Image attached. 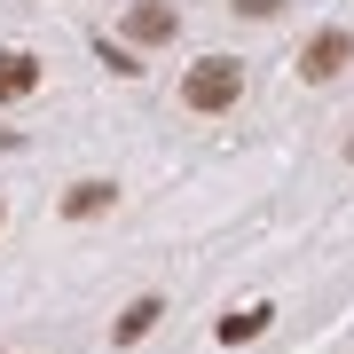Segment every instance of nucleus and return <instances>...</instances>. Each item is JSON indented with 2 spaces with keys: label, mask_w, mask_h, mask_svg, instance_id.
<instances>
[{
  "label": "nucleus",
  "mask_w": 354,
  "mask_h": 354,
  "mask_svg": "<svg viewBox=\"0 0 354 354\" xmlns=\"http://www.w3.org/2000/svg\"><path fill=\"white\" fill-rule=\"evenodd\" d=\"M181 32V8H165V0H134L127 8V39H174Z\"/></svg>",
  "instance_id": "nucleus-3"
},
{
  "label": "nucleus",
  "mask_w": 354,
  "mask_h": 354,
  "mask_svg": "<svg viewBox=\"0 0 354 354\" xmlns=\"http://www.w3.org/2000/svg\"><path fill=\"white\" fill-rule=\"evenodd\" d=\"M268 315H276V307H236V315H221V339H228V346H236V339H260Z\"/></svg>",
  "instance_id": "nucleus-7"
},
{
  "label": "nucleus",
  "mask_w": 354,
  "mask_h": 354,
  "mask_svg": "<svg viewBox=\"0 0 354 354\" xmlns=\"http://www.w3.org/2000/svg\"><path fill=\"white\" fill-rule=\"evenodd\" d=\"M158 315H165V299H134L127 315H118V330H111V339H118V346H134V339H142V330H150Z\"/></svg>",
  "instance_id": "nucleus-6"
},
{
  "label": "nucleus",
  "mask_w": 354,
  "mask_h": 354,
  "mask_svg": "<svg viewBox=\"0 0 354 354\" xmlns=\"http://www.w3.org/2000/svg\"><path fill=\"white\" fill-rule=\"evenodd\" d=\"M236 95H244V64H228V55H205V64L181 79V102H189V111H228Z\"/></svg>",
  "instance_id": "nucleus-1"
},
{
  "label": "nucleus",
  "mask_w": 354,
  "mask_h": 354,
  "mask_svg": "<svg viewBox=\"0 0 354 354\" xmlns=\"http://www.w3.org/2000/svg\"><path fill=\"white\" fill-rule=\"evenodd\" d=\"M346 64H354V32H339V24H330V32H315V39L299 48V79H315V87H330Z\"/></svg>",
  "instance_id": "nucleus-2"
},
{
  "label": "nucleus",
  "mask_w": 354,
  "mask_h": 354,
  "mask_svg": "<svg viewBox=\"0 0 354 354\" xmlns=\"http://www.w3.org/2000/svg\"><path fill=\"white\" fill-rule=\"evenodd\" d=\"M228 8H236V16H276L283 0H228Z\"/></svg>",
  "instance_id": "nucleus-8"
},
{
  "label": "nucleus",
  "mask_w": 354,
  "mask_h": 354,
  "mask_svg": "<svg viewBox=\"0 0 354 354\" xmlns=\"http://www.w3.org/2000/svg\"><path fill=\"white\" fill-rule=\"evenodd\" d=\"M346 150H354V142H346Z\"/></svg>",
  "instance_id": "nucleus-9"
},
{
  "label": "nucleus",
  "mask_w": 354,
  "mask_h": 354,
  "mask_svg": "<svg viewBox=\"0 0 354 354\" xmlns=\"http://www.w3.org/2000/svg\"><path fill=\"white\" fill-rule=\"evenodd\" d=\"M111 197H118L111 181H71V189H64V213L71 221H95V213H111Z\"/></svg>",
  "instance_id": "nucleus-5"
},
{
  "label": "nucleus",
  "mask_w": 354,
  "mask_h": 354,
  "mask_svg": "<svg viewBox=\"0 0 354 354\" xmlns=\"http://www.w3.org/2000/svg\"><path fill=\"white\" fill-rule=\"evenodd\" d=\"M32 87H39V55L8 48V55H0V102H24Z\"/></svg>",
  "instance_id": "nucleus-4"
}]
</instances>
